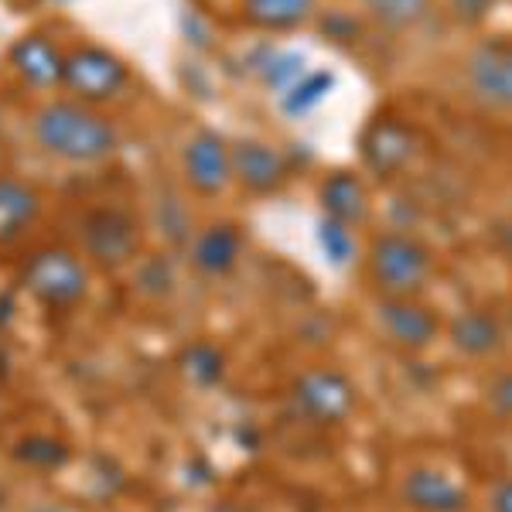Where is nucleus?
<instances>
[{"instance_id":"obj_13","label":"nucleus","mask_w":512,"mask_h":512,"mask_svg":"<svg viewBox=\"0 0 512 512\" xmlns=\"http://www.w3.org/2000/svg\"><path fill=\"white\" fill-rule=\"evenodd\" d=\"M11 69L31 89H55L62 86L65 55L59 52V45L52 38L31 31V35H21L11 45Z\"/></svg>"},{"instance_id":"obj_3","label":"nucleus","mask_w":512,"mask_h":512,"mask_svg":"<svg viewBox=\"0 0 512 512\" xmlns=\"http://www.w3.org/2000/svg\"><path fill=\"white\" fill-rule=\"evenodd\" d=\"M21 284L45 308H72L86 297L89 274L76 253L62 250V246H48V250L28 256Z\"/></svg>"},{"instance_id":"obj_9","label":"nucleus","mask_w":512,"mask_h":512,"mask_svg":"<svg viewBox=\"0 0 512 512\" xmlns=\"http://www.w3.org/2000/svg\"><path fill=\"white\" fill-rule=\"evenodd\" d=\"M362 164L373 171L376 178H393L414 161L417 154V137L407 123L393 117H379L362 130Z\"/></svg>"},{"instance_id":"obj_23","label":"nucleus","mask_w":512,"mask_h":512,"mask_svg":"<svg viewBox=\"0 0 512 512\" xmlns=\"http://www.w3.org/2000/svg\"><path fill=\"white\" fill-rule=\"evenodd\" d=\"M376 21L390 24V28H410L427 14L431 0H359Z\"/></svg>"},{"instance_id":"obj_12","label":"nucleus","mask_w":512,"mask_h":512,"mask_svg":"<svg viewBox=\"0 0 512 512\" xmlns=\"http://www.w3.org/2000/svg\"><path fill=\"white\" fill-rule=\"evenodd\" d=\"M400 499L414 512H468L472 495L458 478L441 468H410L403 475Z\"/></svg>"},{"instance_id":"obj_29","label":"nucleus","mask_w":512,"mask_h":512,"mask_svg":"<svg viewBox=\"0 0 512 512\" xmlns=\"http://www.w3.org/2000/svg\"><path fill=\"white\" fill-rule=\"evenodd\" d=\"M35 512H65V509H52V506H48V509H35Z\"/></svg>"},{"instance_id":"obj_10","label":"nucleus","mask_w":512,"mask_h":512,"mask_svg":"<svg viewBox=\"0 0 512 512\" xmlns=\"http://www.w3.org/2000/svg\"><path fill=\"white\" fill-rule=\"evenodd\" d=\"M379 328L386 338L410 352H420L427 345L437 342L441 335V318L427 304H420L417 297H383L376 308Z\"/></svg>"},{"instance_id":"obj_7","label":"nucleus","mask_w":512,"mask_h":512,"mask_svg":"<svg viewBox=\"0 0 512 512\" xmlns=\"http://www.w3.org/2000/svg\"><path fill=\"white\" fill-rule=\"evenodd\" d=\"M468 93L492 110H512V41H478L465 59Z\"/></svg>"},{"instance_id":"obj_14","label":"nucleus","mask_w":512,"mask_h":512,"mask_svg":"<svg viewBox=\"0 0 512 512\" xmlns=\"http://www.w3.org/2000/svg\"><path fill=\"white\" fill-rule=\"evenodd\" d=\"M318 202L325 219H335L342 226H359L369 219V192L359 175L352 171H332L318 188Z\"/></svg>"},{"instance_id":"obj_2","label":"nucleus","mask_w":512,"mask_h":512,"mask_svg":"<svg viewBox=\"0 0 512 512\" xmlns=\"http://www.w3.org/2000/svg\"><path fill=\"white\" fill-rule=\"evenodd\" d=\"M434 274V256L410 233H383L369 250V277L386 297H417Z\"/></svg>"},{"instance_id":"obj_27","label":"nucleus","mask_w":512,"mask_h":512,"mask_svg":"<svg viewBox=\"0 0 512 512\" xmlns=\"http://www.w3.org/2000/svg\"><path fill=\"white\" fill-rule=\"evenodd\" d=\"M181 28H185L188 41H195V48H209L212 31H209V24L198 18L195 11H185V14H181Z\"/></svg>"},{"instance_id":"obj_4","label":"nucleus","mask_w":512,"mask_h":512,"mask_svg":"<svg viewBox=\"0 0 512 512\" xmlns=\"http://www.w3.org/2000/svg\"><path fill=\"white\" fill-rule=\"evenodd\" d=\"M130 82V69L120 55H113L110 48L99 45H79L65 55L62 69V86L69 89L79 103L93 106L106 103V99L120 96Z\"/></svg>"},{"instance_id":"obj_16","label":"nucleus","mask_w":512,"mask_h":512,"mask_svg":"<svg viewBox=\"0 0 512 512\" xmlns=\"http://www.w3.org/2000/svg\"><path fill=\"white\" fill-rule=\"evenodd\" d=\"M451 345L461 355H472V359H485V355L502 349V321L492 315V311H461L458 318L451 321L448 328Z\"/></svg>"},{"instance_id":"obj_17","label":"nucleus","mask_w":512,"mask_h":512,"mask_svg":"<svg viewBox=\"0 0 512 512\" xmlns=\"http://www.w3.org/2000/svg\"><path fill=\"white\" fill-rule=\"evenodd\" d=\"M41 212V198L18 178H0V246L14 243Z\"/></svg>"},{"instance_id":"obj_18","label":"nucleus","mask_w":512,"mask_h":512,"mask_svg":"<svg viewBox=\"0 0 512 512\" xmlns=\"http://www.w3.org/2000/svg\"><path fill=\"white\" fill-rule=\"evenodd\" d=\"M243 14L253 28L291 31L315 14V0H243Z\"/></svg>"},{"instance_id":"obj_21","label":"nucleus","mask_w":512,"mask_h":512,"mask_svg":"<svg viewBox=\"0 0 512 512\" xmlns=\"http://www.w3.org/2000/svg\"><path fill=\"white\" fill-rule=\"evenodd\" d=\"M178 366L195 386L212 390V386H219L222 376H226V355H222L216 345H209V342H195V345H188V349L181 352Z\"/></svg>"},{"instance_id":"obj_28","label":"nucleus","mask_w":512,"mask_h":512,"mask_svg":"<svg viewBox=\"0 0 512 512\" xmlns=\"http://www.w3.org/2000/svg\"><path fill=\"white\" fill-rule=\"evenodd\" d=\"M492 512H512V478H499L489 495Z\"/></svg>"},{"instance_id":"obj_24","label":"nucleus","mask_w":512,"mask_h":512,"mask_svg":"<svg viewBox=\"0 0 512 512\" xmlns=\"http://www.w3.org/2000/svg\"><path fill=\"white\" fill-rule=\"evenodd\" d=\"M318 246H321V253H325V260L332 263V267H349L352 256H355L352 229L342 226V222H335V219H321L318 222Z\"/></svg>"},{"instance_id":"obj_20","label":"nucleus","mask_w":512,"mask_h":512,"mask_svg":"<svg viewBox=\"0 0 512 512\" xmlns=\"http://www.w3.org/2000/svg\"><path fill=\"white\" fill-rule=\"evenodd\" d=\"M14 458L28 468H38V472H55V468L69 465L72 451H69V444L52 434H28L14 444Z\"/></svg>"},{"instance_id":"obj_6","label":"nucleus","mask_w":512,"mask_h":512,"mask_svg":"<svg viewBox=\"0 0 512 512\" xmlns=\"http://www.w3.org/2000/svg\"><path fill=\"white\" fill-rule=\"evenodd\" d=\"M140 229L130 212L123 209H93L82 219V250L89 260L106 270H117L137 256Z\"/></svg>"},{"instance_id":"obj_15","label":"nucleus","mask_w":512,"mask_h":512,"mask_svg":"<svg viewBox=\"0 0 512 512\" xmlns=\"http://www.w3.org/2000/svg\"><path fill=\"white\" fill-rule=\"evenodd\" d=\"M239 253H243V233L233 222H216L202 229L192 243V263L205 277H226L239 263Z\"/></svg>"},{"instance_id":"obj_25","label":"nucleus","mask_w":512,"mask_h":512,"mask_svg":"<svg viewBox=\"0 0 512 512\" xmlns=\"http://www.w3.org/2000/svg\"><path fill=\"white\" fill-rule=\"evenodd\" d=\"M485 403H489L499 417H512V373L492 376V383L485 386Z\"/></svg>"},{"instance_id":"obj_1","label":"nucleus","mask_w":512,"mask_h":512,"mask_svg":"<svg viewBox=\"0 0 512 512\" xmlns=\"http://www.w3.org/2000/svg\"><path fill=\"white\" fill-rule=\"evenodd\" d=\"M35 140L52 158L99 164L120 147L117 127L79 99H52L35 113Z\"/></svg>"},{"instance_id":"obj_22","label":"nucleus","mask_w":512,"mask_h":512,"mask_svg":"<svg viewBox=\"0 0 512 512\" xmlns=\"http://www.w3.org/2000/svg\"><path fill=\"white\" fill-rule=\"evenodd\" d=\"M256 76H260V82L267 89H274V93H287V89H291L294 82L304 76V55L270 52L267 62L256 65Z\"/></svg>"},{"instance_id":"obj_5","label":"nucleus","mask_w":512,"mask_h":512,"mask_svg":"<svg viewBox=\"0 0 512 512\" xmlns=\"http://www.w3.org/2000/svg\"><path fill=\"white\" fill-rule=\"evenodd\" d=\"M291 403L308 424H342L355 410V386L338 369H308L294 379Z\"/></svg>"},{"instance_id":"obj_26","label":"nucleus","mask_w":512,"mask_h":512,"mask_svg":"<svg viewBox=\"0 0 512 512\" xmlns=\"http://www.w3.org/2000/svg\"><path fill=\"white\" fill-rule=\"evenodd\" d=\"M451 14L458 24H468V28H478L485 18L492 14L495 0H448Z\"/></svg>"},{"instance_id":"obj_19","label":"nucleus","mask_w":512,"mask_h":512,"mask_svg":"<svg viewBox=\"0 0 512 512\" xmlns=\"http://www.w3.org/2000/svg\"><path fill=\"white\" fill-rule=\"evenodd\" d=\"M332 89H335V72L328 69L304 72L287 93H280V106H284L287 117H304V113H311L315 106L325 103L332 96Z\"/></svg>"},{"instance_id":"obj_8","label":"nucleus","mask_w":512,"mask_h":512,"mask_svg":"<svg viewBox=\"0 0 512 512\" xmlns=\"http://www.w3.org/2000/svg\"><path fill=\"white\" fill-rule=\"evenodd\" d=\"M181 168L185 181L192 185L195 195L216 198L233 181V161H229V144L212 130H198L181 151Z\"/></svg>"},{"instance_id":"obj_11","label":"nucleus","mask_w":512,"mask_h":512,"mask_svg":"<svg viewBox=\"0 0 512 512\" xmlns=\"http://www.w3.org/2000/svg\"><path fill=\"white\" fill-rule=\"evenodd\" d=\"M229 161H233V181L253 195H274L291 178V164L277 147L263 144V140H236L229 147Z\"/></svg>"}]
</instances>
